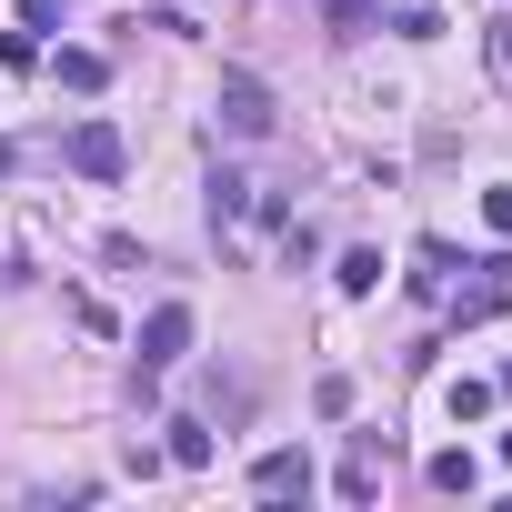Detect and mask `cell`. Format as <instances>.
I'll use <instances>...</instances> for the list:
<instances>
[{
  "label": "cell",
  "instance_id": "cell-1",
  "mask_svg": "<svg viewBox=\"0 0 512 512\" xmlns=\"http://www.w3.org/2000/svg\"><path fill=\"white\" fill-rule=\"evenodd\" d=\"M211 111H221V131H231V141H262V131L282 121V111H272V91L251 81V71H221V91H211Z\"/></svg>",
  "mask_w": 512,
  "mask_h": 512
},
{
  "label": "cell",
  "instance_id": "cell-2",
  "mask_svg": "<svg viewBox=\"0 0 512 512\" xmlns=\"http://www.w3.org/2000/svg\"><path fill=\"white\" fill-rule=\"evenodd\" d=\"M191 352V302H161L151 322H141V372H171Z\"/></svg>",
  "mask_w": 512,
  "mask_h": 512
},
{
  "label": "cell",
  "instance_id": "cell-3",
  "mask_svg": "<svg viewBox=\"0 0 512 512\" xmlns=\"http://www.w3.org/2000/svg\"><path fill=\"white\" fill-rule=\"evenodd\" d=\"M121 161H131V151H121L111 121H81V131H71V171H81V181H121Z\"/></svg>",
  "mask_w": 512,
  "mask_h": 512
},
{
  "label": "cell",
  "instance_id": "cell-4",
  "mask_svg": "<svg viewBox=\"0 0 512 512\" xmlns=\"http://www.w3.org/2000/svg\"><path fill=\"white\" fill-rule=\"evenodd\" d=\"M251 492H262V502H292V492H312V452H262V462H251Z\"/></svg>",
  "mask_w": 512,
  "mask_h": 512
},
{
  "label": "cell",
  "instance_id": "cell-5",
  "mask_svg": "<svg viewBox=\"0 0 512 512\" xmlns=\"http://www.w3.org/2000/svg\"><path fill=\"white\" fill-rule=\"evenodd\" d=\"M332 492H342V502H372V492H382V432H362V452L332 472Z\"/></svg>",
  "mask_w": 512,
  "mask_h": 512
},
{
  "label": "cell",
  "instance_id": "cell-6",
  "mask_svg": "<svg viewBox=\"0 0 512 512\" xmlns=\"http://www.w3.org/2000/svg\"><path fill=\"white\" fill-rule=\"evenodd\" d=\"M161 432H171V442H161V462H181V472H211V432H201L191 412H181V422H161Z\"/></svg>",
  "mask_w": 512,
  "mask_h": 512
},
{
  "label": "cell",
  "instance_id": "cell-7",
  "mask_svg": "<svg viewBox=\"0 0 512 512\" xmlns=\"http://www.w3.org/2000/svg\"><path fill=\"white\" fill-rule=\"evenodd\" d=\"M231 221H251V181L241 171H211V231H231Z\"/></svg>",
  "mask_w": 512,
  "mask_h": 512
},
{
  "label": "cell",
  "instance_id": "cell-8",
  "mask_svg": "<svg viewBox=\"0 0 512 512\" xmlns=\"http://www.w3.org/2000/svg\"><path fill=\"white\" fill-rule=\"evenodd\" d=\"M51 71H61V91H101V81H111V61H101V51H61Z\"/></svg>",
  "mask_w": 512,
  "mask_h": 512
},
{
  "label": "cell",
  "instance_id": "cell-9",
  "mask_svg": "<svg viewBox=\"0 0 512 512\" xmlns=\"http://www.w3.org/2000/svg\"><path fill=\"white\" fill-rule=\"evenodd\" d=\"M432 492H482V462L472 452H432Z\"/></svg>",
  "mask_w": 512,
  "mask_h": 512
},
{
  "label": "cell",
  "instance_id": "cell-10",
  "mask_svg": "<svg viewBox=\"0 0 512 512\" xmlns=\"http://www.w3.org/2000/svg\"><path fill=\"white\" fill-rule=\"evenodd\" d=\"M342 292H352V302L382 292V251H342Z\"/></svg>",
  "mask_w": 512,
  "mask_h": 512
},
{
  "label": "cell",
  "instance_id": "cell-11",
  "mask_svg": "<svg viewBox=\"0 0 512 512\" xmlns=\"http://www.w3.org/2000/svg\"><path fill=\"white\" fill-rule=\"evenodd\" d=\"M392 31H402V41H432V31H442V11H432V0H402Z\"/></svg>",
  "mask_w": 512,
  "mask_h": 512
},
{
  "label": "cell",
  "instance_id": "cell-12",
  "mask_svg": "<svg viewBox=\"0 0 512 512\" xmlns=\"http://www.w3.org/2000/svg\"><path fill=\"white\" fill-rule=\"evenodd\" d=\"M312 402H322V412L342 422V412H352V372H322V382H312Z\"/></svg>",
  "mask_w": 512,
  "mask_h": 512
},
{
  "label": "cell",
  "instance_id": "cell-13",
  "mask_svg": "<svg viewBox=\"0 0 512 512\" xmlns=\"http://www.w3.org/2000/svg\"><path fill=\"white\" fill-rule=\"evenodd\" d=\"M492 412V382H452V422H482Z\"/></svg>",
  "mask_w": 512,
  "mask_h": 512
},
{
  "label": "cell",
  "instance_id": "cell-14",
  "mask_svg": "<svg viewBox=\"0 0 512 512\" xmlns=\"http://www.w3.org/2000/svg\"><path fill=\"white\" fill-rule=\"evenodd\" d=\"M312 11H322V21H342V31H362V21L382 11V0H312Z\"/></svg>",
  "mask_w": 512,
  "mask_h": 512
},
{
  "label": "cell",
  "instance_id": "cell-15",
  "mask_svg": "<svg viewBox=\"0 0 512 512\" xmlns=\"http://www.w3.org/2000/svg\"><path fill=\"white\" fill-rule=\"evenodd\" d=\"M492 81L512 91V21H492Z\"/></svg>",
  "mask_w": 512,
  "mask_h": 512
},
{
  "label": "cell",
  "instance_id": "cell-16",
  "mask_svg": "<svg viewBox=\"0 0 512 512\" xmlns=\"http://www.w3.org/2000/svg\"><path fill=\"white\" fill-rule=\"evenodd\" d=\"M482 221H492V231L512 241V191H482Z\"/></svg>",
  "mask_w": 512,
  "mask_h": 512
},
{
  "label": "cell",
  "instance_id": "cell-17",
  "mask_svg": "<svg viewBox=\"0 0 512 512\" xmlns=\"http://www.w3.org/2000/svg\"><path fill=\"white\" fill-rule=\"evenodd\" d=\"M21 11H31V31H41V21H61V11H71V0H21Z\"/></svg>",
  "mask_w": 512,
  "mask_h": 512
},
{
  "label": "cell",
  "instance_id": "cell-18",
  "mask_svg": "<svg viewBox=\"0 0 512 512\" xmlns=\"http://www.w3.org/2000/svg\"><path fill=\"white\" fill-rule=\"evenodd\" d=\"M11 161H21V151H11V141H0V171H11Z\"/></svg>",
  "mask_w": 512,
  "mask_h": 512
},
{
  "label": "cell",
  "instance_id": "cell-19",
  "mask_svg": "<svg viewBox=\"0 0 512 512\" xmlns=\"http://www.w3.org/2000/svg\"><path fill=\"white\" fill-rule=\"evenodd\" d=\"M502 462H512V432H502Z\"/></svg>",
  "mask_w": 512,
  "mask_h": 512
},
{
  "label": "cell",
  "instance_id": "cell-20",
  "mask_svg": "<svg viewBox=\"0 0 512 512\" xmlns=\"http://www.w3.org/2000/svg\"><path fill=\"white\" fill-rule=\"evenodd\" d=\"M502 392H512V372H502Z\"/></svg>",
  "mask_w": 512,
  "mask_h": 512
}]
</instances>
